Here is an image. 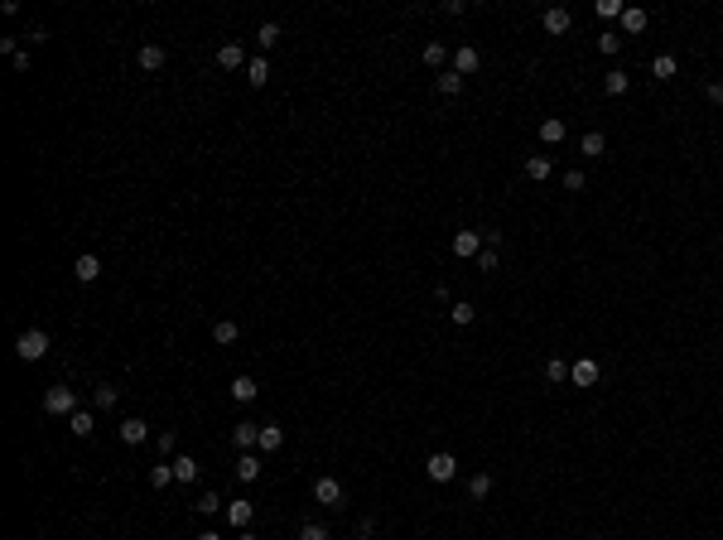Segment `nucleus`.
I'll return each instance as SVG.
<instances>
[{
    "label": "nucleus",
    "instance_id": "obj_3",
    "mask_svg": "<svg viewBox=\"0 0 723 540\" xmlns=\"http://www.w3.org/2000/svg\"><path fill=\"white\" fill-rule=\"evenodd\" d=\"M425 473L434 478V483H454V473H458V459L449 454V449H439V454H429L425 459Z\"/></svg>",
    "mask_w": 723,
    "mask_h": 540
},
{
    "label": "nucleus",
    "instance_id": "obj_37",
    "mask_svg": "<svg viewBox=\"0 0 723 540\" xmlns=\"http://www.w3.org/2000/svg\"><path fill=\"white\" fill-rule=\"evenodd\" d=\"M545 377L555 381V386H560V381H569V362H560V357H555V362H545Z\"/></svg>",
    "mask_w": 723,
    "mask_h": 540
},
{
    "label": "nucleus",
    "instance_id": "obj_22",
    "mask_svg": "<svg viewBox=\"0 0 723 540\" xmlns=\"http://www.w3.org/2000/svg\"><path fill=\"white\" fill-rule=\"evenodd\" d=\"M627 87H632V73H622V68H613V73L603 78V92H608V97H622Z\"/></svg>",
    "mask_w": 723,
    "mask_h": 540
},
{
    "label": "nucleus",
    "instance_id": "obj_36",
    "mask_svg": "<svg viewBox=\"0 0 723 540\" xmlns=\"http://www.w3.org/2000/svg\"><path fill=\"white\" fill-rule=\"evenodd\" d=\"M449 314H454V324H458V328H468L473 319H478V309H473V304H454Z\"/></svg>",
    "mask_w": 723,
    "mask_h": 540
},
{
    "label": "nucleus",
    "instance_id": "obj_41",
    "mask_svg": "<svg viewBox=\"0 0 723 540\" xmlns=\"http://www.w3.org/2000/svg\"><path fill=\"white\" fill-rule=\"evenodd\" d=\"M478 270H497V251H492V246H482V256H478Z\"/></svg>",
    "mask_w": 723,
    "mask_h": 540
},
{
    "label": "nucleus",
    "instance_id": "obj_21",
    "mask_svg": "<svg viewBox=\"0 0 723 540\" xmlns=\"http://www.w3.org/2000/svg\"><path fill=\"white\" fill-rule=\"evenodd\" d=\"M550 169H555V164H550V155H526V174H531L536 184H545V179H550Z\"/></svg>",
    "mask_w": 723,
    "mask_h": 540
},
{
    "label": "nucleus",
    "instance_id": "obj_17",
    "mask_svg": "<svg viewBox=\"0 0 723 540\" xmlns=\"http://www.w3.org/2000/svg\"><path fill=\"white\" fill-rule=\"evenodd\" d=\"M564 135H569V126H564L560 116H545V121H540V140H545V145H560Z\"/></svg>",
    "mask_w": 723,
    "mask_h": 540
},
{
    "label": "nucleus",
    "instance_id": "obj_25",
    "mask_svg": "<svg viewBox=\"0 0 723 540\" xmlns=\"http://www.w3.org/2000/svg\"><path fill=\"white\" fill-rule=\"evenodd\" d=\"M593 15H598V20H622L627 5H622V0H593Z\"/></svg>",
    "mask_w": 723,
    "mask_h": 540
},
{
    "label": "nucleus",
    "instance_id": "obj_35",
    "mask_svg": "<svg viewBox=\"0 0 723 540\" xmlns=\"http://www.w3.org/2000/svg\"><path fill=\"white\" fill-rule=\"evenodd\" d=\"M256 39H261V54H266V49H275V44H280V25H275V20H270V25H261V34H256Z\"/></svg>",
    "mask_w": 723,
    "mask_h": 540
},
{
    "label": "nucleus",
    "instance_id": "obj_44",
    "mask_svg": "<svg viewBox=\"0 0 723 540\" xmlns=\"http://www.w3.org/2000/svg\"><path fill=\"white\" fill-rule=\"evenodd\" d=\"M198 540H222V536H217V531H203V536H198Z\"/></svg>",
    "mask_w": 723,
    "mask_h": 540
},
{
    "label": "nucleus",
    "instance_id": "obj_34",
    "mask_svg": "<svg viewBox=\"0 0 723 540\" xmlns=\"http://www.w3.org/2000/svg\"><path fill=\"white\" fill-rule=\"evenodd\" d=\"M92 405H97V410H111V405H116V386H107V381H102V386L92 391Z\"/></svg>",
    "mask_w": 723,
    "mask_h": 540
},
{
    "label": "nucleus",
    "instance_id": "obj_7",
    "mask_svg": "<svg viewBox=\"0 0 723 540\" xmlns=\"http://www.w3.org/2000/svg\"><path fill=\"white\" fill-rule=\"evenodd\" d=\"M540 25H545V34H569V29H574V15H569L564 5H555V10H545Z\"/></svg>",
    "mask_w": 723,
    "mask_h": 540
},
{
    "label": "nucleus",
    "instance_id": "obj_23",
    "mask_svg": "<svg viewBox=\"0 0 723 540\" xmlns=\"http://www.w3.org/2000/svg\"><path fill=\"white\" fill-rule=\"evenodd\" d=\"M579 150H584L589 160H598V155L608 150V135H603V131H589V135H584V140H579Z\"/></svg>",
    "mask_w": 723,
    "mask_h": 540
},
{
    "label": "nucleus",
    "instance_id": "obj_19",
    "mask_svg": "<svg viewBox=\"0 0 723 540\" xmlns=\"http://www.w3.org/2000/svg\"><path fill=\"white\" fill-rule=\"evenodd\" d=\"M140 68H145V73H160V68H164V49H160V44H140Z\"/></svg>",
    "mask_w": 723,
    "mask_h": 540
},
{
    "label": "nucleus",
    "instance_id": "obj_27",
    "mask_svg": "<svg viewBox=\"0 0 723 540\" xmlns=\"http://www.w3.org/2000/svg\"><path fill=\"white\" fill-rule=\"evenodd\" d=\"M174 483V463H150V487L160 492V487Z\"/></svg>",
    "mask_w": 723,
    "mask_h": 540
},
{
    "label": "nucleus",
    "instance_id": "obj_28",
    "mask_svg": "<svg viewBox=\"0 0 723 540\" xmlns=\"http://www.w3.org/2000/svg\"><path fill=\"white\" fill-rule=\"evenodd\" d=\"M651 73H656V78H661V82H670V78H675V73H680V63H675V54H661V58H656V63H651Z\"/></svg>",
    "mask_w": 723,
    "mask_h": 540
},
{
    "label": "nucleus",
    "instance_id": "obj_16",
    "mask_svg": "<svg viewBox=\"0 0 723 540\" xmlns=\"http://www.w3.org/2000/svg\"><path fill=\"white\" fill-rule=\"evenodd\" d=\"M174 463V483H198V459H188V454H179V459H169Z\"/></svg>",
    "mask_w": 723,
    "mask_h": 540
},
{
    "label": "nucleus",
    "instance_id": "obj_33",
    "mask_svg": "<svg viewBox=\"0 0 723 540\" xmlns=\"http://www.w3.org/2000/svg\"><path fill=\"white\" fill-rule=\"evenodd\" d=\"M193 507H198L203 516H217V512H222V492H203V497H198Z\"/></svg>",
    "mask_w": 723,
    "mask_h": 540
},
{
    "label": "nucleus",
    "instance_id": "obj_8",
    "mask_svg": "<svg viewBox=\"0 0 723 540\" xmlns=\"http://www.w3.org/2000/svg\"><path fill=\"white\" fill-rule=\"evenodd\" d=\"M73 275H78L82 285H92V280H97V275H102V261H97V256H92V251H82L78 261H73Z\"/></svg>",
    "mask_w": 723,
    "mask_h": 540
},
{
    "label": "nucleus",
    "instance_id": "obj_14",
    "mask_svg": "<svg viewBox=\"0 0 723 540\" xmlns=\"http://www.w3.org/2000/svg\"><path fill=\"white\" fill-rule=\"evenodd\" d=\"M256 396H261V386H256V377H232V401L251 405Z\"/></svg>",
    "mask_w": 723,
    "mask_h": 540
},
{
    "label": "nucleus",
    "instance_id": "obj_29",
    "mask_svg": "<svg viewBox=\"0 0 723 540\" xmlns=\"http://www.w3.org/2000/svg\"><path fill=\"white\" fill-rule=\"evenodd\" d=\"M434 87H439L444 97H458V92H463V78H458L454 68H449V73H439V78H434Z\"/></svg>",
    "mask_w": 723,
    "mask_h": 540
},
{
    "label": "nucleus",
    "instance_id": "obj_15",
    "mask_svg": "<svg viewBox=\"0 0 723 540\" xmlns=\"http://www.w3.org/2000/svg\"><path fill=\"white\" fill-rule=\"evenodd\" d=\"M251 516H256L251 502H227V521H232L237 531H251Z\"/></svg>",
    "mask_w": 723,
    "mask_h": 540
},
{
    "label": "nucleus",
    "instance_id": "obj_43",
    "mask_svg": "<svg viewBox=\"0 0 723 540\" xmlns=\"http://www.w3.org/2000/svg\"><path fill=\"white\" fill-rule=\"evenodd\" d=\"M704 97H709V102H723V82H709V87H704Z\"/></svg>",
    "mask_w": 723,
    "mask_h": 540
},
{
    "label": "nucleus",
    "instance_id": "obj_2",
    "mask_svg": "<svg viewBox=\"0 0 723 540\" xmlns=\"http://www.w3.org/2000/svg\"><path fill=\"white\" fill-rule=\"evenodd\" d=\"M44 352H49V333H44V328H25V333L15 338V357H20V362H39Z\"/></svg>",
    "mask_w": 723,
    "mask_h": 540
},
{
    "label": "nucleus",
    "instance_id": "obj_42",
    "mask_svg": "<svg viewBox=\"0 0 723 540\" xmlns=\"http://www.w3.org/2000/svg\"><path fill=\"white\" fill-rule=\"evenodd\" d=\"M155 444H160V454H174V430H164Z\"/></svg>",
    "mask_w": 723,
    "mask_h": 540
},
{
    "label": "nucleus",
    "instance_id": "obj_20",
    "mask_svg": "<svg viewBox=\"0 0 723 540\" xmlns=\"http://www.w3.org/2000/svg\"><path fill=\"white\" fill-rule=\"evenodd\" d=\"M246 82H251V87H266V82H270V63H266V54L246 63Z\"/></svg>",
    "mask_w": 723,
    "mask_h": 540
},
{
    "label": "nucleus",
    "instance_id": "obj_45",
    "mask_svg": "<svg viewBox=\"0 0 723 540\" xmlns=\"http://www.w3.org/2000/svg\"><path fill=\"white\" fill-rule=\"evenodd\" d=\"M237 540H256V536H251V531H237Z\"/></svg>",
    "mask_w": 723,
    "mask_h": 540
},
{
    "label": "nucleus",
    "instance_id": "obj_11",
    "mask_svg": "<svg viewBox=\"0 0 723 540\" xmlns=\"http://www.w3.org/2000/svg\"><path fill=\"white\" fill-rule=\"evenodd\" d=\"M237 478H241V483H256V478H261V454L241 449V459H237Z\"/></svg>",
    "mask_w": 723,
    "mask_h": 540
},
{
    "label": "nucleus",
    "instance_id": "obj_30",
    "mask_svg": "<svg viewBox=\"0 0 723 540\" xmlns=\"http://www.w3.org/2000/svg\"><path fill=\"white\" fill-rule=\"evenodd\" d=\"M237 333H241V328L232 324V319H217V324H213V338L222 343V348H227V343H237Z\"/></svg>",
    "mask_w": 723,
    "mask_h": 540
},
{
    "label": "nucleus",
    "instance_id": "obj_6",
    "mask_svg": "<svg viewBox=\"0 0 723 540\" xmlns=\"http://www.w3.org/2000/svg\"><path fill=\"white\" fill-rule=\"evenodd\" d=\"M478 68H482V54L473 49V44H458V49H454V73H458V78H468V73H478Z\"/></svg>",
    "mask_w": 723,
    "mask_h": 540
},
{
    "label": "nucleus",
    "instance_id": "obj_32",
    "mask_svg": "<svg viewBox=\"0 0 723 540\" xmlns=\"http://www.w3.org/2000/svg\"><path fill=\"white\" fill-rule=\"evenodd\" d=\"M617 49H622V34H613V29H603V34H598V54H603V58H613Z\"/></svg>",
    "mask_w": 723,
    "mask_h": 540
},
{
    "label": "nucleus",
    "instance_id": "obj_12",
    "mask_svg": "<svg viewBox=\"0 0 723 540\" xmlns=\"http://www.w3.org/2000/svg\"><path fill=\"white\" fill-rule=\"evenodd\" d=\"M217 63H222L227 73H237V68H246V63H251V58L241 54V44H222V49H217Z\"/></svg>",
    "mask_w": 723,
    "mask_h": 540
},
{
    "label": "nucleus",
    "instance_id": "obj_18",
    "mask_svg": "<svg viewBox=\"0 0 723 540\" xmlns=\"http://www.w3.org/2000/svg\"><path fill=\"white\" fill-rule=\"evenodd\" d=\"M145 434H150V425H145L140 415H131V420H121V439H126V444H145Z\"/></svg>",
    "mask_w": 723,
    "mask_h": 540
},
{
    "label": "nucleus",
    "instance_id": "obj_13",
    "mask_svg": "<svg viewBox=\"0 0 723 540\" xmlns=\"http://www.w3.org/2000/svg\"><path fill=\"white\" fill-rule=\"evenodd\" d=\"M261 454H280L285 449V430L280 425H261V444H256Z\"/></svg>",
    "mask_w": 723,
    "mask_h": 540
},
{
    "label": "nucleus",
    "instance_id": "obj_26",
    "mask_svg": "<svg viewBox=\"0 0 723 540\" xmlns=\"http://www.w3.org/2000/svg\"><path fill=\"white\" fill-rule=\"evenodd\" d=\"M622 29H627V34H642V29H646V10H642V5H627V15H622Z\"/></svg>",
    "mask_w": 723,
    "mask_h": 540
},
{
    "label": "nucleus",
    "instance_id": "obj_40",
    "mask_svg": "<svg viewBox=\"0 0 723 540\" xmlns=\"http://www.w3.org/2000/svg\"><path fill=\"white\" fill-rule=\"evenodd\" d=\"M584 184H589V179H584V169H564V189H569V193H579Z\"/></svg>",
    "mask_w": 723,
    "mask_h": 540
},
{
    "label": "nucleus",
    "instance_id": "obj_24",
    "mask_svg": "<svg viewBox=\"0 0 723 540\" xmlns=\"http://www.w3.org/2000/svg\"><path fill=\"white\" fill-rule=\"evenodd\" d=\"M68 430L78 434V439H87V434L97 430V415H92V410H78V415H73V420H68Z\"/></svg>",
    "mask_w": 723,
    "mask_h": 540
},
{
    "label": "nucleus",
    "instance_id": "obj_1",
    "mask_svg": "<svg viewBox=\"0 0 723 540\" xmlns=\"http://www.w3.org/2000/svg\"><path fill=\"white\" fill-rule=\"evenodd\" d=\"M44 410L58 415V420H73V415H78V391H73V386H49V391H44Z\"/></svg>",
    "mask_w": 723,
    "mask_h": 540
},
{
    "label": "nucleus",
    "instance_id": "obj_10",
    "mask_svg": "<svg viewBox=\"0 0 723 540\" xmlns=\"http://www.w3.org/2000/svg\"><path fill=\"white\" fill-rule=\"evenodd\" d=\"M569 381H574V386H598V362H593V357L574 362V367H569Z\"/></svg>",
    "mask_w": 723,
    "mask_h": 540
},
{
    "label": "nucleus",
    "instance_id": "obj_5",
    "mask_svg": "<svg viewBox=\"0 0 723 540\" xmlns=\"http://www.w3.org/2000/svg\"><path fill=\"white\" fill-rule=\"evenodd\" d=\"M454 256L458 261H478L482 256V232H454Z\"/></svg>",
    "mask_w": 723,
    "mask_h": 540
},
{
    "label": "nucleus",
    "instance_id": "obj_9",
    "mask_svg": "<svg viewBox=\"0 0 723 540\" xmlns=\"http://www.w3.org/2000/svg\"><path fill=\"white\" fill-rule=\"evenodd\" d=\"M232 444H237V449H256V444H261V425H256V420H241L237 430H232Z\"/></svg>",
    "mask_w": 723,
    "mask_h": 540
},
{
    "label": "nucleus",
    "instance_id": "obj_39",
    "mask_svg": "<svg viewBox=\"0 0 723 540\" xmlns=\"http://www.w3.org/2000/svg\"><path fill=\"white\" fill-rule=\"evenodd\" d=\"M468 492H473V497H478V502H482V497L492 492V473H478V478L468 483Z\"/></svg>",
    "mask_w": 723,
    "mask_h": 540
},
{
    "label": "nucleus",
    "instance_id": "obj_38",
    "mask_svg": "<svg viewBox=\"0 0 723 540\" xmlns=\"http://www.w3.org/2000/svg\"><path fill=\"white\" fill-rule=\"evenodd\" d=\"M299 540H333V536L323 531L319 521H304V526H299Z\"/></svg>",
    "mask_w": 723,
    "mask_h": 540
},
{
    "label": "nucleus",
    "instance_id": "obj_31",
    "mask_svg": "<svg viewBox=\"0 0 723 540\" xmlns=\"http://www.w3.org/2000/svg\"><path fill=\"white\" fill-rule=\"evenodd\" d=\"M420 58H425V68H444V58H449V49H444V44L434 39V44H425V54H420Z\"/></svg>",
    "mask_w": 723,
    "mask_h": 540
},
{
    "label": "nucleus",
    "instance_id": "obj_4",
    "mask_svg": "<svg viewBox=\"0 0 723 540\" xmlns=\"http://www.w3.org/2000/svg\"><path fill=\"white\" fill-rule=\"evenodd\" d=\"M314 502H319V507H343L348 492H343L338 478H319V483H314Z\"/></svg>",
    "mask_w": 723,
    "mask_h": 540
}]
</instances>
